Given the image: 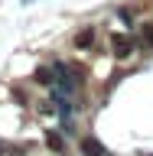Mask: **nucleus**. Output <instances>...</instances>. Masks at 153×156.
<instances>
[{
    "instance_id": "nucleus-1",
    "label": "nucleus",
    "mask_w": 153,
    "mask_h": 156,
    "mask_svg": "<svg viewBox=\"0 0 153 156\" xmlns=\"http://www.w3.org/2000/svg\"><path fill=\"white\" fill-rule=\"evenodd\" d=\"M111 52H114V58H130L134 55V39L127 33H114L111 36Z\"/></svg>"
},
{
    "instance_id": "nucleus-2",
    "label": "nucleus",
    "mask_w": 153,
    "mask_h": 156,
    "mask_svg": "<svg viewBox=\"0 0 153 156\" xmlns=\"http://www.w3.org/2000/svg\"><path fill=\"white\" fill-rule=\"evenodd\" d=\"M82 153L85 156H107V150L98 143L95 136H85V140H82Z\"/></svg>"
},
{
    "instance_id": "nucleus-3",
    "label": "nucleus",
    "mask_w": 153,
    "mask_h": 156,
    "mask_svg": "<svg viewBox=\"0 0 153 156\" xmlns=\"http://www.w3.org/2000/svg\"><path fill=\"white\" fill-rule=\"evenodd\" d=\"M46 146L49 150H56V153H65V140L59 130H46Z\"/></svg>"
},
{
    "instance_id": "nucleus-4",
    "label": "nucleus",
    "mask_w": 153,
    "mask_h": 156,
    "mask_svg": "<svg viewBox=\"0 0 153 156\" xmlns=\"http://www.w3.org/2000/svg\"><path fill=\"white\" fill-rule=\"evenodd\" d=\"M91 42H95V26H85L75 36V49H91Z\"/></svg>"
},
{
    "instance_id": "nucleus-5",
    "label": "nucleus",
    "mask_w": 153,
    "mask_h": 156,
    "mask_svg": "<svg viewBox=\"0 0 153 156\" xmlns=\"http://www.w3.org/2000/svg\"><path fill=\"white\" fill-rule=\"evenodd\" d=\"M36 81H39V85H52V81H56V72H52V68H46V65L36 68Z\"/></svg>"
},
{
    "instance_id": "nucleus-6",
    "label": "nucleus",
    "mask_w": 153,
    "mask_h": 156,
    "mask_svg": "<svg viewBox=\"0 0 153 156\" xmlns=\"http://www.w3.org/2000/svg\"><path fill=\"white\" fill-rule=\"evenodd\" d=\"M26 146H13V143H0V156H23Z\"/></svg>"
},
{
    "instance_id": "nucleus-7",
    "label": "nucleus",
    "mask_w": 153,
    "mask_h": 156,
    "mask_svg": "<svg viewBox=\"0 0 153 156\" xmlns=\"http://www.w3.org/2000/svg\"><path fill=\"white\" fill-rule=\"evenodd\" d=\"M144 36H147V42L153 46V23H147V26H144Z\"/></svg>"
}]
</instances>
